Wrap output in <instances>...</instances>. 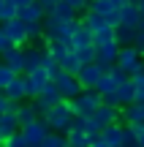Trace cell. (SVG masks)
Listing matches in <instances>:
<instances>
[{
  "instance_id": "obj_1",
  "label": "cell",
  "mask_w": 144,
  "mask_h": 147,
  "mask_svg": "<svg viewBox=\"0 0 144 147\" xmlns=\"http://www.w3.org/2000/svg\"><path fill=\"white\" fill-rule=\"evenodd\" d=\"M74 109H71V101L68 98H63V101H57L54 106H49V112L44 115V120L49 123V128L52 131H68L71 128V123H74Z\"/></svg>"
},
{
  "instance_id": "obj_2",
  "label": "cell",
  "mask_w": 144,
  "mask_h": 147,
  "mask_svg": "<svg viewBox=\"0 0 144 147\" xmlns=\"http://www.w3.org/2000/svg\"><path fill=\"white\" fill-rule=\"evenodd\" d=\"M68 101H71V109H74V115L90 117L92 112H95L98 106L103 104V95H101V90H98V87H87V90H82L76 98H68Z\"/></svg>"
},
{
  "instance_id": "obj_3",
  "label": "cell",
  "mask_w": 144,
  "mask_h": 147,
  "mask_svg": "<svg viewBox=\"0 0 144 147\" xmlns=\"http://www.w3.org/2000/svg\"><path fill=\"white\" fill-rule=\"evenodd\" d=\"M76 22L79 19H60L57 14H46L44 16V36L46 38H63V41H68L71 33H74Z\"/></svg>"
},
{
  "instance_id": "obj_4",
  "label": "cell",
  "mask_w": 144,
  "mask_h": 147,
  "mask_svg": "<svg viewBox=\"0 0 144 147\" xmlns=\"http://www.w3.org/2000/svg\"><path fill=\"white\" fill-rule=\"evenodd\" d=\"M117 120H120V106L103 101V104L87 117V134L90 131H101V128H106L109 123H117Z\"/></svg>"
},
{
  "instance_id": "obj_5",
  "label": "cell",
  "mask_w": 144,
  "mask_h": 147,
  "mask_svg": "<svg viewBox=\"0 0 144 147\" xmlns=\"http://www.w3.org/2000/svg\"><path fill=\"white\" fill-rule=\"evenodd\" d=\"M103 101H106V104H114V106H128L131 101H136V87H133V82H131V76L125 79V82H120L112 93H103Z\"/></svg>"
},
{
  "instance_id": "obj_6",
  "label": "cell",
  "mask_w": 144,
  "mask_h": 147,
  "mask_svg": "<svg viewBox=\"0 0 144 147\" xmlns=\"http://www.w3.org/2000/svg\"><path fill=\"white\" fill-rule=\"evenodd\" d=\"M49 131H52V128H49V123L44 120V117H35L33 123H25V125H22V134H25V139H27V147H41Z\"/></svg>"
},
{
  "instance_id": "obj_7",
  "label": "cell",
  "mask_w": 144,
  "mask_h": 147,
  "mask_svg": "<svg viewBox=\"0 0 144 147\" xmlns=\"http://www.w3.org/2000/svg\"><path fill=\"white\" fill-rule=\"evenodd\" d=\"M54 82H57L60 93H63V98H76V95L84 90V84L79 82V76L76 74H68L65 68H60V74L54 76Z\"/></svg>"
},
{
  "instance_id": "obj_8",
  "label": "cell",
  "mask_w": 144,
  "mask_h": 147,
  "mask_svg": "<svg viewBox=\"0 0 144 147\" xmlns=\"http://www.w3.org/2000/svg\"><path fill=\"white\" fill-rule=\"evenodd\" d=\"M25 79H27V98H38L41 95V90H44V84L49 82V71L44 68V65H38V68H33V71H27L25 74Z\"/></svg>"
},
{
  "instance_id": "obj_9",
  "label": "cell",
  "mask_w": 144,
  "mask_h": 147,
  "mask_svg": "<svg viewBox=\"0 0 144 147\" xmlns=\"http://www.w3.org/2000/svg\"><path fill=\"white\" fill-rule=\"evenodd\" d=\"M0 25H3V30L8 33L11 38H14V44H16V47H27V44H30V38H27V22H25V19L14 16V19L0 22Z\"/></svg>"
},
{
  "instance_id": "obj_10",
  "label": "cell",
  "mask_w": 144,
  "mask_h": 147,
  "mask_svg": "<svg viewBox=\"0 0 144 147\" xmlns=\"http://www.w3.org/2000/svg\"><path fill=\"white\" fill-rule=\"evenodd\" d=\"M120 57V44L117 38L114 41H106V44H95V63L101 65H114Z\"/></svg>"
},
{
  "instance_id": "obj_11",
  "label": "cell",
  "mask_w": 144,
  "mask_h": 147,
  "mask_svg": "<svg viewBox=\"0 0 144 147\" xmlns=\"http://www.w3.org/2000/svg\"><path fill=\"white\" fill-rule=\"evenodd\" d=\"M103 71H109V65H101V63L92 60V63H84V65H82V71L76 74V76H79V82L84 84V90H87V87H95V84H98V79H101Z\"/></svg>"
},
{
  "instance_id": "obj_12",
  "label": "cell",
  "mask_w": 144,
  "mask_h": 147,
  "mask_svg": "<svg viewBox=\"0 0 144 147\" xmlns=\"http://www.w3.org/2000/svg\"><path fill=\"white\" fill-rule=\"evenodd\" d=\"M68 44H71V49H82V47H90V44H95L92 30L79 19V22H76V27H74V33H71V38H68Z\"/></svg>"
},
{
  "instance_id": "obj_13",
  "label": "cell",
  "mask_w": 144,
  "mask_h": 147,
  "mask_svg": "<svg viewBox=\"0 0 144 147\" xmlns=\"http://www.w3.org/2000/svg\"><path fill=\"white\" fill-rule=\"evenodd\" d=\"M3 93L8 95L11 101H19V104H22V101H27V79H25V74H16Z\"/></svg>"
},
{
  "instance_id": "obj_14",
  "label": "cell",
  "mask_w": 144,
  "mask_h": 147,
  "mask_svg": "<svg viewBox=\"0 0 144 147\" xmlns=\"http://www.w3.org/2000/svg\"><path fill=\"white\" fill-rule=\"evenodd\" d=\"M120 120L123 123H144V101H131L128 106H120Z\"/></svg>"
},
{
  "instance_id": "obj_15",
  "label": "cell",
  "mask_w": 144,
  "mask_h": 147,
  "mask_svg": "<svg viewBox=\"0 0 144 147\" xmlns=\"http://www.w3.org/2000/svg\"><path fill=\"white\" fill-rule=\"evenodd\" d=\"M19 128H22V123H19V117H16V112H3V115H0V139H3V144H5V139L14 136Z\"/></svg>"
},
{
  "instance_id": "obj_16",
  "label": "cell",
  "mask_w": 144,
  "mask_h": 147,
  "mask_svg": "<svg viewBox=\"0 0 144 147\" xmlns=\"http://www.w3.org/2000/svg\"><path fill=\"white\" fill-rule=\"evenodd\" d=\"M19 19H25V22H44V16H46V11H44V5L38 3H25V5H19Z\"/></svg>"
},
{
  "instance_id": "obj_17",
  "label": "cell",
  "mask_w": 144,
  "mask_h": 147,
  "mask_svg": "<svg viewBox=\"0 0 144 147\" xmlns=\"http://www.w3.org/2000/svg\"><path fill=\"white\" fill-rule=\"evenodd\" d=\"M0 57H3L16 74H25V47H11L8 52H3Z\"/></svg>"
},
{
  "instance_id": "obj_18",
  "label": "cell",
  "mask_w": 144,
  "mask_h": 147,
  "mask_svg": "<svg viewBox=\"0 0 144 147\" xmlns=\"http://www.w3.org/2000/svg\"><path fill=\"white\" fill-rule=\"evenodd\" d=\"M123 125H125V123L117 120V123H109L106 128H101L106 147H123Z\"/></svg>"
},
{
  "instance_id": "obj_19",
  "label": "cell",
  "mask_w": 144,
  "mask_h": 147,
  "mask_svg": "<svg viewBox=\"0 0 144 147\" xmlns=\"http://www.w3.org/2000/svg\"><path fill=\"white\" fill-rule=\"evenodd\" d=\"M44 52H46L44 47H25V74L44 63Z\"/></svg>"
},
{
  "instance_id": "obj_20",
  "label": "cell",
  "mask_w": 144,
  "mask_h": 147,
  "mask_svg": "<svg viewBox=\"0 0 144 147\" xmlns=\"http://www.w3.org/2000/svg\"><path fill=\"white\" fill-rule=\"evenodd\" d=\"M46 52L52 55V57H57V63H60V60L71 52V44L63 41V38H46Z\"/></svg>"
},
{
  "instance_id": "obj_21",
  "label": "cell",
  "mask_w": 144,
  "mask_h": 147,
  "mask_svg": "<svg viewBox=\"0 0 144 147\" xmlns=\"http://www.w3.org/2000/svg\"><path fill=\"white\" fill-rule=\"evenodd\" d=\"M16 117H19V123H22V125H25V123H33L35 117H41V115H38V109H35V101H30V98H27V101H22V104H19V109H16Z\"/></svg>"
},
{
  "instance_id": "obj_22",
  "label": "cell",
  "mask_w": 144,
  "mask_h": 147,
  "mask_svg": "<svg viewBox=\"0 0 144 147\" xmlns=\"http://www.w3.org/2000/svg\"><path fill=\"white\" fill-rule=\"evenodd\" d=\"M136 30H139V27H131V25H117V27H114V38H117V44H120V47L136 44Z\"/></svg>"
},
{
  "instance_id": "obj_23",
  "label": "cell",
  "mask_w": 144,
  "mask_h": 147,
  "mask_svg": "<svg viewBox=\"0 0 144 147\" xmlns=\"http://www.w3.org/2000/svg\"><path fill=\"white\" fill-rule=\"evenodd\" d=\"M60 65H63V68L68 71V74H79V71H82V65H84V60H82L79 55L74 52V49H71V52L65 55L63 60H60Z\"/></svg>"
},
{
  "instance_id": "obj_24",
  "label": "cell",
  "mask_w": 144,
  "mask_h": 147,
  "mask_svg": "<svg viewBox=\"0 0 144 147\" xmlns=\"http://www.w3.org/2000/svg\"><path fill=\"white\" fill-rule=\"evenodd\" d=\"M117 84H120V79L114 76L112 71H103V74H101V79H98V84H95V87L101 90V95H103V93H112V90L117 87Z\"/></svg>"
},
{
  "instance_id": "obj_25",
  "label": "cell",
  "mask_w": 144,
  "mask_h": 147,
  "mask_svg": "<svg viewBox=\"0 0 144 147\" xmlns=\"http://www.w3.org/2000/svg\"><path fill=\"white\" fill-rule=\"evenodd\" d=\"M65 139H68V147H87V131L68 128V131H65Z\"/></svg>"
},
{
  "instance_id": "obj_26",
  "label": "cell",
  "mask_w": 144,
  "mask_h": 147,
  "mask_svg": "<svg viewBox=\"0 0 144 147\" xmlns=\"http://www.w3.org/2000/svg\"><path fill=\"white\" fill-rule=\"evenodd\" d=\"M16 14H19V5H16V0H3V3H0V22L14 19Z\"/></svg>"
},
{
  "instance_id": "obj_27",
  "label": "cell",
  "mask_w": 144,
  "mask_h": 147,
  "mask_svg": "<svg viewBox=\"0 0 144 147\" xmlns=\"http://www.w3.org/2000/svg\"><path fill=\"white\" fill-rule=\"evenodd\" d=\"M41 147H68V139H65L63 131H49Z\"/></svg>"
},
{
  "instance_id": "obj_28",
  "label": "cell",
  "mask_w": 144,
  "mask_h": 147,
  "mask_svg": "<svg viewBox=\"0 0 144 147\" xmlns=\"http://www.w3.org/2000/svg\"><path fill=\"white\" fill-rule=\"evenodd\" d=\"M92 38H95V44L114 41V25H103V27H98V30L92 33Z\"/></svg>"
},
{
  "instance_id": "obj_29",
  "label": "cell",
  "mask_w": 144,
  "mask_h": 147,
  "mask_svg": "<svg viewBox=\"0 0 144 147\" xmlns=\"http://www.w3.org/2000/svg\"><path fill=\"white\" fill-rule=\"evenodd\" d=\"M14 76H16V71L11 68L5 60H0V90H5V87H8V82H11Z\"/></svg>"
},
{
  "instance_id": "obj_30",
  "label": "cell",
  "mask_w": 144,
  "mask_h": 147,
  "mask_svg": "<svg viewBox=\"0 0 144 147\" xmlns=\"http://www.w3.org/2000/svg\"><path fill=\"white\" fill-rule=\"evenodd\" d=\"M123 147H139V139H136V131L131 123L123 125Z\"/></svg>"
},
{
  "instance_id": "obj_31",
  "label": "cell",
  "mask_w": 144,
  "mask_h": 147,
  "mask_svg": "<svg viewBox=\"0 0 144 147\" xmlns=\"http://www.w3.org/2000/svg\"><path fill=\"white\" fill-rule=\"evenodd\" d=\"M90 8L98 11V14H103V16H109L114 11V3L112 0H90Z\"/></svg>"
},
{
  "instance_id": "obj_32",
  "label": "cell",
  "mask_w": 144,
  "mask_h": 147,
  "mask_svg": "<svg viewBox=\"0 0 144 147\" xmlns=\"http://www.w3.org/2000/svg\"><path fill=\"white\" fill-rule=\"evenodd\" d=\"M87 147H106V142H103V131H90V134H87Z\"/></svg>"
},
{
  "instance_id": "obj_33",
  "label": "cell",
  "mask_w": 144,
  "mask_h": 147,
  "mask_svg": "<svg viewBox=\"0 0 144 147\" xmlns=\"http://www.w3.org/2000/svg\"><path fill=\"white\" fill-rule=\"evenodd\" d=\"M131 82H133V87H136V101H144V74H133Z\"/></svg>"
},
{
  "instance_id": "obj_34",
  "label": "cell",
  "mask_w": 144,
  "mask_h": 147,
  "mask_svg": "<svg viewBox=\"0 0 144 147\" xmlns=\"http://www.w3.org/2000/svg\"><path fill=\"white\" fill-rule=\"evenodd\" d=\"M76 55H79L84 63H92L95 60V44H90V47H82V49H74Z\"/></svg>"
},
{
  "instance_id": "obj_35",
  "label": "cell",
  "mask_w": 144,
  "mask_h": 147,
  "mask_svg": "<svg viewBox=\"0 0 144 147\" xmlns=\"http://www.w3.org/2000/svg\"><path fill=\"white\" fill-rule=\"evenodd\" d=\"M11 47H16V44H14V38H11L8 33L3 30V25H0V55H3V52H8Z\"/></svg>"
},
{
  "instance_id": "obj_36",
  "label": "cell",
  "mask_w": 144,
  "mask_h": 147,
  "mask_svg": "<svg viewBox=\"0 0 144 147\" xmlns=\"http://www.w3.org/2000/svg\"><path fill=\"white\" fill-rule=\"evenodd\" d=\"M5 144H8V147H27V139H25V134H22V128L14 134V136L5 139Z\"/></svg>"
},
{
  "instance_id": "obj_37",
  "label": "cell",
  "mask_w": 144,
  "mask_h": 147,
  "mask_svg": "<svg viewBox=\"0 0 144 147\" xmlns=\"http://www.w3.org/2000/svg\"><path fill=\"white\" fill-rule=\"evenodd\" d=\"M65 3H68V5H74L79 14H84V11L90 8V0H65Z\"/></svg>"
},
{
  "instance_id": "obj_38",
  "label": "cell",
  "mask_w": 144,
  "mask_h": 147,
  "mask_svg": "<svg viewBox=\"0 0 144 147\" xmlns=\"http://www.w3.org/2000/svg\"><path fill=\"white\" fill-rule=\"evenodd\" d=\"M136 49H139V52L144 55V25L139 27V30H136V44H133Z\"/></svg>"
},
{
  "instance_id": "obj_39",
  "label": "cell",
  "mask_w": 144,
  "mask_h": 147,
  "mask_svg": "<svg viewBox=\"0 0 144 147\" xmlns=\"http://www.w3.org/2000/svg\"><path fill=\"white\" fill-rule=\"evenodd\" d=\"M133 131H136V139H139V147H144V123H133Z\"/></svg>"
},
{
  "instance_id": "obj_40",
  "label": "cell",
  "mask_w": 144,
  "mask_h": 147,
  "mask_svg": "<svg viewBox=\"0 0 144 147\" xmlns=\"http://www.w3.org/2000/svg\"><path fill=\"white\" fill-rule=\"evenodd\" d=\"M38 3L44 5V11H46V14H52V11L57 8V3H60V0H38Z\"/></svg>"
},
{
  "instance_id": "obj_41",
  "label": "cell",
  "mask_w": 144,
  "mask_h": 147,
  "mask_svg": "<svg viewBox=\"0 0 144 147\" xmlns=\"http://www.w3.org/2000/svg\"><path fill=\"white\" fill-rule=\"evenodd\" d=\"M8 101H11V98H8V95L3 93V90H0V115H3V112L8 109Z\"/></svg>"
},
{
  "instance_id": "obj_42",
  "label": "cell",
  "mask_w": 144,
  "mask_h": 147,
  "mask_svg": "<svg viewBox=\"0 0 144 147\" xmlns=\"http://www.w3.org/2000/svg\"><path fill=\"white\" fill-rule=\"evenodd\" d=\"M25 3H35V0H16V5H25Z\"/></svg>"
},
{
  "instance_id": "obj_43",
  "label": "cell",
  "mask_w": 144,
  "mask_h": 147,
  "mask_svg": "<svg viewBox=\"0 0 144 147\" xmlns=\"http://www.w3.org/2000/svg\"><path fill=\"white\" fill-rule=\"evenodd\" d=\"M139 8H141V14H144V0H141V3H139Z\"/></svg>"
},
{
  "instance_id": "obj_44",
  "label": "cell",
  "mask_w": 144,
  "mask_h": 147,
  "mask_svg": "<svg viewBox=\"0 0 144 147\" xmlns=\"http://www.w3.org/2000/svg\"><path fill=\"white\" fill-rule=\"evenodd\" d=\"M0 3H3V0H0Z\"/></svg>"
}]
</instances>
